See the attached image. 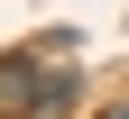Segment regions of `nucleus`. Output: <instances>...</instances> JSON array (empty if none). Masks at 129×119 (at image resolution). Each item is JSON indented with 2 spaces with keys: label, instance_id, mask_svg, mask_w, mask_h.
I'll list each match as a JSON object with an SVG mask.
<instances>
[{
  "label": "nucleus",
  "instance_id": "nucleus-1",
  "mask_svg": "<svg viewBox=\"0 0 129 119\" xmlns=\"http://www.w3.org/2000/svg\"><path fill=\"white\" fill-rule=\"evenodd\" d=\"M83 101V82L74 73H46L37 55H9L0 64V119H55V110H74Z\"/></svg>",
  "mask_w": 129,
  "mask_h": 119
},
{
  "label": "nucleus",
  "instance_id": "nucleus-2",
  "mask_svg": "<svg viewBox=\"0 0 129 119\" xmlns=\"http://www.w3.org/2000/svg\"><path fill=\"white\" fill-rule=\"evenodd\" d=\"M102 119H129V110H102Z\"/></svg>",
  "mask_w": 129,
  "mask_h": 119
}]
</instances>
